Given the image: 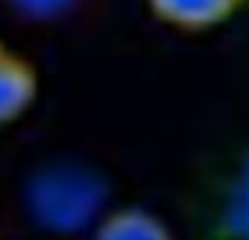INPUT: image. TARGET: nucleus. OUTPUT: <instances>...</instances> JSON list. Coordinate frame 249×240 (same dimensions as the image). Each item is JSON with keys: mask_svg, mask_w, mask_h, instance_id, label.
Instances as JSON below:
<instances>
[{"mask_svg": "<svg viewBox=\"0 0 249 240\" xmlns=\"http://www.w3.org/2000/svg\"><path fill=\"white\" fill-rule=\"evenodd\" d=\"M107 199L105 179L83 164H52L37 172L25 191L32 220L54 235H73L88 228Z\"/></svg>", "mask_w": 249, "mask_h": 240, "instance_id": "obj_1", "label": "nucleus"}, {"mask_svg": "<svg viewBox=\"0 0 249 240\" xmlns=\"http://www.w3.org/2000/svg\"><path fill=\"white\" fill-rule=\"evenodd\" d=\"M152 18L171 30L200 35L234 20L249 0H144Z\"/></svg>", "mask_w": 249, "mask_h": 240, "instance_id": "obj_2", "label": "nucleus"}, {"mask_svg": "<svg viewBox=\"0 0 249 240\" xmlns=\"http://www.w3.org/2000/svg\"><path fill=\"white\" fill-rule=\"evenodd\" d=\"M39 96L37 66L5 40H0V128L18 123Z\"/></svg>", "mask_w": 249, "mask_h": 240, "instance_id": "obj_3", "label": "nucleus"}, {"mask_svg": "<svg viewBox=\"0 0 249 240\" xmlns=\"http://www.w3.org/2000/svg\"><path fill=\"white\" fill-rule=\"evenodd\" d=\"M90 240H174L171 228L142 206H122L98 218Z\"/></svg>", "mask_w": 249, "mask_h": 240, "instance_id": "obj_4", "label": "nucleus"}, {"mask_svg": "<svg viewBox=\"0 0 249 240\" xmlns=\"http://www.w3.org/2000/svg\"><path fill=\"white\" fill-rule=\"evenodd\" d=\"M217 230L227 240H249V155L242 157L225 186L217 211Z\"/></svg>", "mask_w": 249, "mask_h": 240, "instance_id": "obj_5", "label": "nucleus"}, {"mask_svg": "<svg viewBox=\"0 0 249 240\" xmlns=\"http://www.w3.org/2000/svg\"><path fill=\"white\" fill-rule=\"evenodd\" d=\"M3 3L22 22L49 25L71 18L83 5V0H3Z\"/></svg>", "mask_w": 249, "mask_h": 240, "instance_id": "obj_6", "label": "nucleus"}]
</instances>
